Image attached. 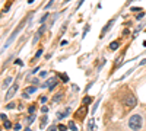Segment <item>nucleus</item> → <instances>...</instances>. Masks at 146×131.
Here are the masks:
<instances>
[{
  "label": "nucleus",
  "instance_id": "nucleus-1",
  "mask_svg": "<svg viewBox=\"0 0 146 131\" xmlns=\"http://www.w3.org/2000/svg\"><path fill=\"white\" fill-rule=\"evenodd\" d=\"M142 122H143L142 117H140L139 114H135V115L130 117V120H129V127H130L131 130H140V128H142Z\"/></svg>",
  "mask_w": 146,
  "mask_h": 131
},
{
  "label": "nucleus",
  "instance_id": "nucleus-2",
  "mask_svg": "<svg viewBox=\"0 0 146 131\" xmlns=\"http://www.w3.org/2000/svg\"><path fill=\"white\" fill-rule=\"evenodd\" d=\"M86 114H88V106L85 103L76 109V118H79V120H83V118L86 117Z\"/></svg>",
  "mask_w": 146,
  "mask_h": 131
},
{
  "label": "nucleus",
  "instance_id": "nucleus-3",
  "mask_svg": "<svg viewBox=\"0 0 146 131\" xmlns=\"http://www.w3.org/2000/svg\"><path fill=\"white\" fill-rule=\"evenodd\" d=\"M124 103L127 108H135L136 103H137V99L135 98V95H129V96L124 99Z\"/></svg>",
  "mask_w": 146,
  "mask_h": 131
},
{
  "label": "nucleus",
  "instance_id": "nucleus-4",
  "mask_svg": "<svg viewBox=\"0 0 146 131\" xmlns=\"http://www.w3.org/2000/svg\"><path fill=\"white\" fill-rule=\"evenodd\" d=\"M57 83H58V79H57V77H51V79H48L45 83H42L41 88H50V89H53Z\"/></svg>",
  "mask_w": 146,
  "mask_h": 131
},
{
  "label": "nucleus",
  "instance_id": "nucleus-5",
  "mask_svg": "<svg viewBox=\"0 0 146 131\" xmlns=\"http://www.w3.org/2000/svg\"><path fill=\"white\" fill-rule=\"evenodd\" d=\"M16 90H18V85H13L9 90H7V93H6V101H9V99H12L15 96V93H16Z\"/></svg>",
  "mask_w": 146,
  "mask_h": 131
},
{
  "label": "nucleus",
  "instance_id": "nucleus-6",
  "mask_svg": "<svg viewBox=\"0 0 146 131\" xmlns=\"http://www.w3.org/2000/svg\"><path fill=\"white\" fill-rule=\"evenodd\" d=\"M113 23H114V20H110V22L107 23V25L104 26V29H102V34H101V37H100V38H104V35H105V32H107V31H108L110 28L113 26Z\"/></svg>",
  "mask_w": 146,
  "mask_h": 131
},
{
  "label": "nucleus",
  "instance_id": "nucleus-7",
  "mask_svg": "<svg viewBox=\"0 0 146 131\" xmlns=\"http://www.w3.org/2000/svg\"><path fill=\"white\" fill-rule=\"evenodd\" d=\"M69 112H70V108H66L63 112H58V114H57V118H58V120H63L64 117L69 115Z\"/></svg>",
  "mask_w": 146,
  "mask_h": 131
},
{
  "label": "nucleus",
  "instance_id": "nucleus-8",
  "mask_svg": "<svg viewBox=\"0 0 146 131\" xmlns=\"http://www.w3.org/2000/svg\"><path fill=\"white\" fill-rule=\"evenodd\" d=\"M118 47H120V42H118V41H113L111 44H110V50H111V51H115Z\"/></svg>",
  "mask_w": 146,
  "mask_h": 131
},
{
  "label": "nucleus",
  "instance_id": "nucleus-9",
  "mask_svg": "<svg viewBox=\"0 0 146 131\" xmlns=\"http://www.w3.org/2000/svg\"><path fill=\"white\" fill-rule=\"evenodd\" d=\"M35 90H36V88H35V86H32V88H28V89L25 90V93H23V96H25V98H28V96H29L28 93H34Z\"/></svg>",
  "mask_w": 146,
  "mask_h": 131
},
{
  "label": "nucleus",
  "instance_id": "nucleus-10",
  "mask_svg": "<svg viewBox=\"0 0 146 131\" xmlns=\"http://www.w3.org/2000/svg\"><path fill=\"white\" fill-rule=\"evenodd\" d=\"M62 98H63V93H62V92H58V93H56V96L53 98V102H58Z\"/></svg>",
  "mask_w": 146,
  "mask_h": 131
},
{
  "label": "nucleus",
  "instance_id": "nucleus-11",
  "mask_svg": "<svg viewBox=\"0 0 146 131\" xmlns=\"http://www.w3.org/2000/svg\"><path fill=\"white\" fill-rule=\"evenodd\" d=\"M10 82H12V77H6V79L3 80V85H2V88L5 89L6 86H9V83H10Z\"/></svg>",
  "mask_w": 146,
  "mask_h": 131
},
{
  "label": "nucleus",
  "instance_id": "nucleus-12",
  "mask_svg": "<svg viewBox=\"0 0 146 131\" xmlns=\"http://www.w3.org/2000/svg\"><path fill=\"white\" fill-rule=\"evenodd\" d=\"M91 102H92V98H91V96H85V98H83V103H85V105H89Z\"/></svg>",
  "mask_w": 146,
  "mask_h": 131
},
{
  "label": "nucleus",
  "instance_id": "nucleus-13",
  "mask_svg": "<svg viewBox=\"0 0 146 131\" xmlns=\"http://www.w3.org/2000/svg\"><path fill=\"white\" fill-rule=\"evenodd\" d=\"M67 127H69V130H78V127H76V124L73 122V121H70L69 124H67Z\"/></svg>",
  "mask_w": 146,
  "mask_h": 131
},
{
  "label": "nucleus",
  "instance_id": "nucleus-14",
  "mask_svg": "<svg viewBox=\"0 0 146 131\" xmlns=\"http://www.w3.org/2000/svg\"><path fill=\"white\" fill-rule=\"evenodd\" d=\"M41 55H42V48H41V50H38V51L35 53V57H34V60H36V58H40Z\"/></svg>",
  "mask_w": 146,
  "mask_h": 131
},
{
  "label": "nucleus",
  "instance_id": "nucleus-15",
  "mask_svg": "<svg viewBox=\"0 0 146 131\" xmlns=\"http://www.w3.org/2000/svg\"><path fill=\"white\" fill-rule=\"evenodd\" d=\"M3 127H5V128H12L10 121H7V120H6V121H3Z\"/></svg>",
  "mask_w": 146,
  "mask_h": 131
},
{
  "label": "nucleus",
  "instance_id": "nucleus-16",
  "mask_svg": "<svg viewBox=\"0 0 146 131\" xmlns=\"http://www.w3.org/2000/svg\"><path fill=\"white\" fill-rule=\"evenodd\" d=\"M88 130H94V118L89 120V124H88Z\"/></svg>",
  "mask_w": 146,
  "mask_h": 131
},
{
  "label": "nucleus",
  "instance_id": "nucleus-17",
  "mask_svg": "<svg viewBox=\"0 0 146 131\" xmlns=\"http://www.w3.org/2000/svg\"><path fill=\"white\" fill-rule=\"evenodd\" d=\"M47 18H48V13H44V16H42V18L40 19V23H41V25H42V23H44V22L47 20Z\"/></svg>",
  "mask_w": 146,
  "mask_h": 131
},
{
  "label": "nucleus",
  "instance_id": "nucleus-18",
  "mask_svg": "<svg viewBox=\"0 0 146 131\" xmlns=\"http://www.w3.org/2000/svg\"><path fill=\"white\" fill-rule=\"evenodd\" d=\"M60 79H62L63 82H69V77H67V74H60Z\"/></svg>",
  "mask_w": 146,
  "mask_h": 131
},
{
  "label": "nucleus",
  "instance_id": "nucleus-19",
  "mask_svg": "<svg viewBox=\"0 0 146 131\" xmlns=\"http://www.w3.org/2000/svg\"><path fill=\"white\" fill-rule=\"evenodd\" d=\"M45 124H47V117H42V120H41V125H40V127L42 128Z\"/></svg>",
  "mask_w": 146,
  "mask_h": 131
},
{
  "label": "nucleus",
  "instance_id": "nucleus-20",
  "mask_svg": "<svg viewBox=\"0 0 146 131\" xmlns=\"http://www.w3.org/2000/svg\"><path fill=\"white\" fill-rule=\"evenodd\" d=\"M34 121H35V117H34V115H31V117H29V118H28V124H29V125H31V124H32V122H34Z\"/></svg>",
  "mask_w": 146,
  "mask_h": 131
},
{
  "label": "nucleus",
  "instance_id": "nucleus-21",
  "mask_svg": "<svg viewBox=\"0 0 146 131\" xmlns=\"http://www.w3.org/2000/svg\"><path fill=\"white\" fill-rule=\"evenodd\" d=\"M28 111H29L31 114H34V111H35V106H34V105H31L29 108H28Z\"/></svg>",
  "mask_w": 146,
  "mask_h": 131
},
{
  "label": "nucleus",
  "instance_id": "nucleus-22",
  "mask_svg": "<svg viewBox=\"0 0 146 131\" xmlns=\"http://www.w3.org/2000/svg\"><path fill=\"white\" fill-rule=\"evenodd\" d=\"M89 31V25L88 26H85V29H83V37H85V35H86V32Z\"/></svg>",
  "mask_w": 146,
  "mask_h": 131
},
{
  "label": "nucleus",
  "instance_id": "nucleus-23",
  "mask_svg": "<svg viewBox=\"0 0 146 131\" xmlns=\"http://www.w3.org/2000/svg\"><path fill=\"white\" fill-rule=\"evenodd\" d=\"M83 2H85V0H79V3H78V6H76V9H79L82 5H83Z\"/></svg>",
  "mask_w": 146,
  "mask_h": 131
},
{
  "label": "nucleus",
  "instance_id": "nucleus-24",
  "mask_svg": "<svg viewBox=\"0 0 146 131\" xmlns=\"http://www.w3.org/2000/svg\"><path fill=\"white\" fill-rule=\"evenodd\" d=\"M58 127V130H67L69 127H66V125H57Z\"/></svg>",
  "mask_w": 146,
  "mask_h": 131
},
{
  "label": "nucleus",
  "instance_id": "nucleus-25",
  "mask_svg": "<svg viewBox=\"0 0 146 131\" xmlns=\"http://www.w3.org/2000/svg\"><path fill=\"white\" fill-rule=\"evenodd\" d=\"M13 128H15V130H21L22 127H21V124H15V125H13Z\"/></svg>",
  "mask_w": 146,
  "mask_h": 131
},
{
  "label": "nucleus",
  "instance_id": "nucleus-26",
  "mask_svg": "<svg viewBox=\"0 0 146 131\" xmlns=\"http://www.w3.org/2000/svg\"><path fill=\"white\" fill-rule=\"evenodd\" d=\"M6 108H9V109H12V108H15V103H9Z\"/></svg>",
  "mask_w": 146,
  "mask_h": 131
},
{
  "label": "nucleus",
  "instance_id": "nucleus-27",
  "mask_svg": "<svg viewBox=\"0 0 146 131\" xmlns=\"http://www.w3.org/2000/svg\"><path fill=\"white\" fill-rule=\"evenodd\" d=\"M131 10H133V12H135V10H136V12H142L140 7H131Z\"/></svg>",
  "mask_w": 146,
  "mask_h": 131
},
{
  "label": "nucleus",
  "instance_id": "nucleus-28",
  "mask_svg": "<svg viewBox=\"0 0 146 131\" xmlns=\"http://www.w3.org/2000/svg\"><path fill=\"white\" fill-rule=\"evenodd\" d=\"M41 111H42L44 114H47V112H48V108H47V106H42V109H41Z\"/></svg>",
  "mask_w": 146,
  "mask_h": 131
},
{
  "label": "nucleus",
  "instance_id": "nucleus-29",
  "mask_svg": "<svg viewBox=\"0 0 146 131\" xmlns=\"http://www.w3.org/2000/svg\"><path fill=\"white\" fill-rule=\"evenodd\" d=\"M143 16H145V13H143V12H140V13H139V15H137V19H142V18H143Z\"/></svg>",
  "mask_w": 146,
  "mask_h": 131
},
{
  "label": "nucleus",
  "instance_id": "nucleus-30",
  "mask_svg": "<svg viewBox=\"0 0 146 131\" xmlns=\"http://www.w3.org/2000/svg\"><path fill=\"white\" fill-rule=\"evenodd\" d=\"M53 2H54V0H50V3H48V5H47V6H45V9H48V7H50V6H51V5H53Z\"/></svg>",
  "mask_w": 146,
  "mask_h": 131
},
{
  "label": "nucleus",
  "instance_id": "nucleus-31",
  "mask_svg": "<svg viewBox=\"0 0 146 131\" xmlns=\"http://www.w3.org/2000/svg\"><path fill=\"white\" fill-rule=\"evenodd\" d=\"M123 34H124V35H129V34H130V31H129V29H124V31H123Z\"/></svg>",
  "mask_w": 146,
  "mask_h": 131
},
{
  "label": "nucleus",
  "instance_id": "nucleus-32",
  "mask_svg": "<svg viewBox=\"0 0 146 131\" xmlns=\"http://www.w3.org/2000/svg\"><path fill=\"white\" fill-rule=\"evenodd\" d=\"M40 101H41V103H44V102H45V101H47V98H45V96H42V98H41V99H40Z\"/></svg>",
  "mask_w": 146,
  "mask_h": 131
},
{
  "label": "nucleus",
  "instance_id": "nucleus-33",
  "mask_svg": "<svg viewBox=\"0 0 146 131\" xmlns=\"http://www.w3.org/2000/svg\"><path fill=\"white\" fill-rule=\"evenodd\" d=\"M47 76V71H41V77H45Z\"/></svg>",
  "mask_w": 146,
  "mask_h": 131
},
{
  "label": "nucleus",
  "instance_id": "nucleus-34",
  "mask_svg": "<svg viewBox=\"0 0 146 131\" xmlns=\"http://www.w3.org/2000/svg\"><path fill=\"white\" fill-rule=\"evenodd\" d=\"M6 118H7V117H6L5 114H2V121H6Z\"/></svg>",
  "mask_w": 146,
  "mask_h": 131
},
{
  "label": "nucleus",
  "instance_id": "nucleus-35",
  "mask_svg": "<svg viewBox=\"0 0 146 131\" xmlns=\"http://www.w3.org/2000/svg\"><path fill=\"white\" fill-rule=\"evenodd\" d=\"M15 63H16V64H19V66H22V64H23V63H22V61H21V60H16V61H15Z\"/></svg>",
  "mask_w": 146,
  "mask_h": 131
},
{
  "label": "nucleus",
  "instance_id": "nucleus-36",
  "mask_svg": "<svg viewBox=\"0 0 146 131\" xmlns=\"http://www.w3.org/2000/svg\"><path fill=\"white\" fill-rule=\"evenodd\" d=\"M143 64H146V58H145V60H142V61H140V66H143Z\"/></svg>",
  "mask_w": 146,
  "mask_h": 131
},
{
  "label": "nucleus",
  "instance_id": "nucleus-37",
  "mask_svg": "<svg viewBox=\"0 0 146 131\" xmlns=\"http://www.w3.org/2000/svg\"><path fill=\"white\" fill-rule=\"evenodd\" d=\"M34 2H35V0H28V3H29V5H31V3H34Z\"/></svg>",
  "mask_w": 146,
  "mask_h": 131
},
{
  "label": "nucleus",
  "instance_id": "nucleus-38",
  "mask_svg": "<svg viewBox=\"0 0 146 131\" xmlns=\"http://www.w3.org/2000/svg\"><path fill=\"white\" fill-rule=\"evenodd\" d=\"M143 45H145V47H146V41H145V42H143Z\"/></svg>",
  "mask_w": 146,
  "mask_h": 131
}]
</instances>
